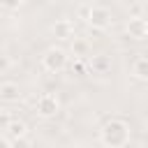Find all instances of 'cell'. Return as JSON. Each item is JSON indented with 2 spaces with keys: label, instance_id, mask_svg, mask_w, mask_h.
Here are the masks:
<instances>
[{
  "label": "cell",
  "instance_id": "obj_1",
  "mask_svg": "<svg viewBox=\"0 0 148 148\" xmlns=\"http://www.w3.org/2000/svg\"><path fill=\"white\" fill-rule=\"evenodd\" d=\"M130 134H132L130 123L120 116H111L99 127V143L106 148H123L130 143Z\"/></svg>",
  "mask_w": 148,
  "mask_h": 148
},
{
  "label": "cell",
  "instance_id": "obj_2",
  "mask_svg": "<svg viewBox=\"0 0 148 148\" xmlns=\"http://www.w3.org/2000/svg\"><path fill=\"white\" fill-rule=\"evenodd\" d=\"M81 14L86 18V23L92 28V30H106L113 21L111 12L106 7H99V5H90V7H81Z\"/></svg>",
  "mask_w": 148,
  "mask_h": 148
},
{
  "label": "cell",
  "instance_id": "obj_3",
  "mask_svg": "<svg viewBox=\"0 0 148 148\" xmlns=\"http://www.w3.org/2000/svg\"><path fill=\"white\" fill-rule=\"evenodd\" d=\"M39 62H42V69H46V72H51V74H58V72H62V69L67 67L69 56H67L65 49H60V46H51V49L44 51V56H42Z\"/></svg>",
  "mask_w": 148,
  "mask_h": 148
},
{
  "label": "cell",
  "instance_id": "obj_4",
  "mask_svg": "<svg viewBox=\"0 0 148 148\" xmlns=\"http://www.w3.org/2000/svg\"><path fill=\"white\" fill-rule=\"evenodd\" d=\"M35 111H37L39 118H53V116L60 111V99H58V95H53V92H42V95L37 97V102H35Z\"/></svg>",
  "mask_w": 148,
  "mask_h": 148
},
{
  "label": "cell",
  "instance_id": "obj_5",
  "mask_svg": "<svg viewBox=\"0 0 148 148\" xmlns=\"http://www.w3.org/2000/svg\"><path fill=\"white\" fill-rule=\"evenodd\" d=\"M125 30H127V35H130L132 39H136V42L148 39V18H143V16H132V18L127 21Z\"/></svg>",
  "mask_w": 148,
  "mask_h": 148
},
{
  "label": "cell",
  "instance_id": "obj_6",
  "mask_svg": "<svg viewBox=\"0 0 148 148\" xmlns=\"http://www.w3.org/2000/svg\"><path fill=\"white\" fill-rule=\"evenodd\" d=\"M111 67H113V62H111V56H106V53H97V56L88 58V69L92 74H109Z\"/></svg>",
  "mask_w": 148,
  "mask_h": 148
},
{
  "label": "cell",
  "instance_id": "obj_7",
  "mask_svg": "<svg viewBox=\"0 0 148 148\" xmlns=\"http://www.w3.org/2000/svg\"><path fill=\"white\" fill-rule=\"evenodd\" d=\"M2 132H7V134L14 139L16 146H18V143H28V139H25V136H28V125H25V120H21V118H18V120L14 118V120L7 125V130H2Z\"/></svg>",
  "mask_w": 148,
  "mask_h": 148
},
{
  "label": "cell",
  "instance_id": "obj_8",
  "mask_svg": "<svg viewBox=\"0 0 148 148\" xmlns=\"http://www.w3.org/2000/svg\"><path fill=\"white\" fill-rule=\"evenodd\" d=\"M51 32L56 35V39L67 42V39L74 37V21H72V18H58V21L51 25Z\"/></svg>",
  "mask_w": 148,
  "mask_h": 148
},
{
  "label": "cell",
  "instance_id": "obj_9",
  "mask_svg": "<svg viewBox=\"0 0 148 148\" xmlns=\"http://www.w3.org/2000/svg\"><path fill=\"white\" fill-rule=\"evenodd\" d=\"M18 97H21L18 83H14V81H2V83H0V99H2L5 104L18 102Z\"/></svg>",
  "mask_w": 148,
  "mask_h": 148
},
{
  "label": "cell",
  "instance_id": "obj_10",
  "mask_svg": "<svg viewBox=\"0 0 148 148\" xmlns=\"http://www.w3.org/2000/svg\"><path fill=\"white\" fill-rule=\"evenodd\" d=\"M132 76L136 81H146L148 83V58L146 56L134 58V62H132Z\"/></svg>",
  "mask_w": 148,
  "mask_h": 148
},
{
  "label": "cell",
  "instance_id": "obj_11",
  "mask_svg": "<svg viewBox=\"0 0 148 148\" xmlns=\"http://www.w3.org/2000/svg\"><path fill=\"white\" fill-rule=\"evenodd\" d=\"M72 42V53H74V58H86L88 56V51H90V44H88V39H83V37H72L69 39Z\"/></svg>",
  "mask_w": 148,
  "mask_h": 148
},
{
  "label": "cell",
  "instance_id": "obj_12",
  "mask_svg": "<svg viewBox=\"0 0 148 148\" xmlns=\"http://www.w3.org/2000/svg\"><path fill=\"white\" fill-rule=\"evenodd\" d=\"M69 69H72V74L74 76H86L90 69H88V60L86 58H74L72 60V65H69Z\"/></svg>",
  "mask_w": 148,
  "mask_h": 148
},
{
  "label": "cell",
  "instance_id": "obj_13",
  "mask_svg": "<svg viewBox=\"0 0 148 148\" xmlns=\"http://www.w3.org/2000/svg\"><path fill=\"white\" fill-rule=\"evenodd\" d=\"M21 5H23V0H2V7H5V9H9V12L18 9Z\"/></svg>",
  "mask_w": 148,
  "mask_h": 148
}]
</instances>
